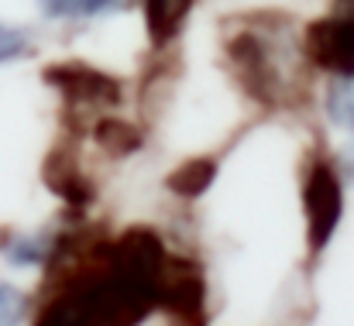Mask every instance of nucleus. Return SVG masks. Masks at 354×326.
<instances>
[{
  "label": "nucleus",
  "mask_w": 354,
  "mask_h": 326,
  "mask_svg": "<svg viewBox=\"0 0 354 326\" xmlns=\"http://www.w3.org/2000/svg\"><path fill=\"white\" fill-rule=\"evenodd\" d=\"M169 247L151 227L114 240L59 230L35 326H141L162 299Z\"/></svg>",
  "instance_id": "1"
},
{
  "label": "nucleus",
  "mask_w": 354,
  "mask_h": 326,
  "mask_svg": "<svg viewBox=\"0 0 354 326\" xmlns=\"http://www.w3.org/2000/svg\"><path fill=\"white\" fill-rule=\"evenodd\" d=\"M303 213H306V244L313 254H320L344 217V182L330 158L310 155L306 175H303Z\"/></svg>",
  "instance_id": "2"
},
{
  "label": "nucleus",
  "mask_w": 354,
  "mask_h": 326,
  "mask_svg": "<svg viewBox=\"0 0 354 326\" xmlns=\"http://www.w3.org/2000/svg\"><path fill=\"white\" fill-rule=\"evenodd\" d=\"M303 52L334 79L354 76V0H334V10L306 28Z\"/></svg>",
  "instance_id": "3"
},
{
  "label": "nucleus",
  "mask_w": 354,
  "mask_h": 326,
  "mask_svg": "<svg viewBox=\"0 0 354 326\" xmlns=\"http://www.w3.org/2000/svg\"><path fill=\"white\" fill-rule=\"evenodd\" d=\"M224 48H227V59L234 66L237 83L244 86V93L251 100L265 104V107H275L286 86H282V76H279V69L272 62L268 41L254 28H237V31L227 35Z\"/></svg>",
  "instance_id": "4"
},
{
  "label": "nucleus",
  "mask_w": 354,
  "mask_h": 326,
  "mask_svg": "<svg viewBox=\"0 0 354 326\" xmlns=\"http://www.w3.org/2000/svg\"><path fill=\"white\" fill-rule=\"evenodd\" d=\"M45 83L52 90H59V97L66 100V107L76 113H90L97 110L100 117L107 110H114L120 104V83L114 76H107L104 69H93L80 59L69 62H55L45 69Z\"/></svg>",
  "instance_id": "5"
},
{
  "label": "nucleus",
  "mask_w": 354,
  "mask_h": 326,
  "mask_svg": "<svg viewBox=\"0 0 354 326\" xmlns=\"http://www.w3.org/2000/svg\"><path fill=\"white\" fill-rule=\"evenodd\" d=\"M41 182H45L62 203H69V207H76V210L90 207L93 196H97L90 175L83 172V165L76 162V155H73L69 144H59V148L48 151V158H45V165H41Z\"/></svg>",
  "instance_id": "6"
},
{
  "label": "nucleus",
  "mask_w": 354,
  "mask_h": 326,
  "mask_svg": "<svg viewBox=\"0 0 354 326\" xmlns=\"http://www.w3.org/2000/svg\"><path fill=\"white\" fill-rule=\"evenodd\" d=\"M193 3H196V0H141L151 45H169V41L179 35L183 21L189 17Z\"/></svg>",
  "instance_id": "7"
},
{
  "label": "nucleus",
  "mask_w": 354,
  "mask_h": 326,
  "mask_svg": "<svg viewBox=\"0 0 354 326\" xmlns=\"http://www.w3.org/2000/svg\"><path fill=\"white\" fill-rule=\"evenodd\" d=\"M327 117L348 137V165L354 172V76H337L327 90Z\"/></svg>",
  "instance_id": "8"
},
{
  "label": "nucleus",
  "mask_w": 354,
  "mask_h": 326,
  "mask_svg": "<svg viewBox=\"0 0 354 326\" xmlns=\"http://www.w3.org/2000/svg\"><path fill=\"white\" fill-rule=\"evenodd\" d=\"M214 179H217V158H189L165 179V186L183 200H196L207 193V186Z\"/></svg>",
  "instance_id": "9"
},
{
  "label": "nucleus",
  "mask_w": 354,
  "mask_h": 326,
  "mask_svg": "<svg viewBox=\"0 0 354 326\" xmlns=\"http://www.w3.org/2000/svg\"><path fill=\"white\" fill-rule=\"evenodd\" d=\"M97 141H100V148H104L107 155L127 158V155H134V151L141 148V131H138L131 120H120V117L104 113L100 124H97Z\"/></svg>",
  "instance_id": "10"
},
{
  "label": "nucleus",
  "mask_w": 354,
  "mask_h": 326,
  "mask_svg": "<svg viewBox=\"0 0 354 326\" xmlns=\"http://www.w3.org/2000/svg\"><path fill=\"white\" fill-rule=\"evenodd\" d=\"M124 3L127 0H41V10L45 17H55V21H86V17L120 10Z\"/></svg>",
  "instance_id": "11"
},
{
  "label": "nucleus",
  "mask_w": 354,
  "mask_h": 326,
  "mask_svg": "<svg viewBox=\"0 0 354 326\" xmlns=\"http://www.w3.org/2000/svg\"><path fill=\"white\" fill-rule=\"evenodd\" d=\"M35 52V41L24 28H14V24H3L0 21V66L3 62H17L24 55Z\"/></svg>",
  "instance_id": "12"
},
{
  "label": "nucleus",
  "mask_w": 354,
  "mask_h": 326,
  "mask_svg": "<svg viewBox=\"0 0 354 326\" xmlns=\"http://www.w3.org/2000/svg\"><path fill=\"white\" fill-rule=\"evenodd\" d=\"M28 299L21 296V289H14L10 282H0V326H17L24 320Z\"/></svg>",
  "instance_id": "13"
}]
</instances>
